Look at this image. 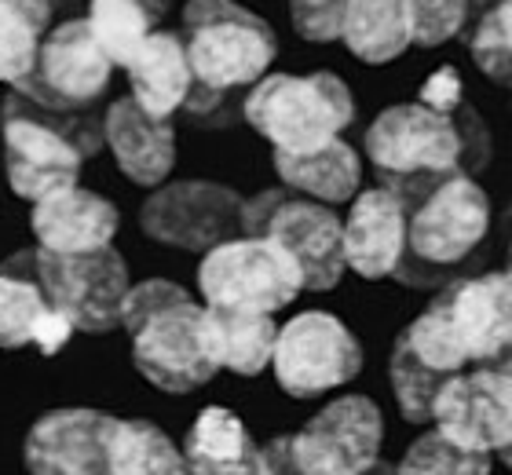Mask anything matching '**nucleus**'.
Masks as SVG:
<instances>
[{
  "mask_svg": "<svg viewBox=\"0 0 512 475\" xmlns=\"http://www.w3.org/2000/svg\"><path fill=\"white\" fill-rule=\"evenodd\" d=\"M403 333L439 373L491 366L512 344V271L450 282Z\"/></svg>",
  "mask_w": 512,
  "mask_h": 475,
  "instance_id": "f257e3e1",
  "label": "nucleus"
},
{
  "mask_svg": "<svg viewBox=\"0 0 512 475\" xmlns=\"http://www.w3.org/2000/svg\"><path fill=\"white\" fill-rule=\"evenodd\" d=\"M395 194L406 201V256L395 275L410 285L454 275L491 231V198L461 169Z\"/></svg>",
  "mask_w": 512,
  "mask_h": 475,
  "instance_id": "f03ea898",
  "label": "nucleus"
},
{
  "mask_svg": "<svg viewBox=\"0 0 512 475\" xmlns=\"http://www.w3.org/2000/svg\"><path fill=\"white\" fill-rule=\"evenodd\" d=\"M183 44L194 70V92L213 99L231 88L256 85L278 52L271 26L238 0H187Z\"/></svg>",
  "mask_w": 512,
  "mask_h": 475,
  "instance_id": "7ed1b4c3",
  "label": "nucleus"
},
{
  "mask_svg": "<svg viewBox=\"0 0 512 475\" xmlns=\"http://www.w3.org/2000/svg\"><path fill=\"white\" fill-rule=\"evenodd\" d=\"M4 271L41 285L48 304L77 333H110L121 326L132 282H128L125 256L114 245L96 253H48L37 245L11 256Z\"/></svg>",
  "mask_w": 512,
  "mask_h": 475,
  "instance_id": "20e7f679",
  "label": "nucleus"
},
{
  "mask_svg": "<svg viewBox=\"0 0 512 475\" xmlns=\"http://www.w3.org/2000/svg\"><path fill=\"white\" fill-rule=\"evenodd\" d=\"M242 114L275 150L308 154L341 139L355 117V99L330 70L308 77L271 74L253 85Z\"/></svg>",
  "mask_w": 512,
  "mask_h": 475,
  "instance_id": "39448f33",
  "label": "nucleus"
},
{
  "mask_svg": "<svg viewBox=\"0 0 512 475\" xmlns=\"http://www.w3.org/2000/svg\"><path fill=\"white\" fill-rule=\"evenodd\" d=\"M366 158L384 187H417L458 172L461 132L443 110L428 103L388 106L366 128Z\"/></svg>",
  "mask_w": 512,
  "mask_h": 475,
  "instance_id": "423d86ee",
  "label": "nucleus"
},
{
  "mask_svg": "<svg viewBox=\"0 0 512 475\" xmlns=\"http://www.w3.org/2000/svg\"><path fill=\"white\" fill-rule=\"evenodd\" d=\"M198 289L209 307L275 315L278 307L300 296L304 275L278 242L242 234L205 253L198 267Z\"/></svg>",
  "mask_w": 512,
  "mask_h": 475,
  "instance_id": "0eeeda50",
  "label": "nucleus"
},
{
  "mask_svg": "<svg viewBox=\"0 0 512 475\" xmlns=\"http://www.w3.org/2000/svg\"><path fill=\"white\" fill-rule=\"evenodd\" d=\"M128 337H132L136 370L169 395L202 388L216 377V370H224L216 355L209 307L194 304L191 296L147 318Z\"/></svg>",
  "mask_w": 512,
  "mask_h": 475,
  "instance_id": "6e6552de",
  "label": "nucleus"
},
{
  "mask_svg": "<svg viewBox=\"0 0 512 475\" xmlns=\"http://www.w3.org/2000/svg\"><path fill=\"white\" fill-rule=\"evenodd\" d=\"M275 380L293 399H315L359 377L363 348L352 329L330 311H304L278 329Z\"/></svg>",
  "mask_w": 512,
  "mask_h": 475,
  "instance_id": "1a4fd4ad",
  "label": "nucleus"
},
{
  "mask_svg": "<svg viewBox=\"0 0 512 475\" xmlns=\"http://www.w3.org/2000/svg\"><path fill=\"white\" fill-rule=\"evenodd\" d=\"M246 198L213 180L161 183L139 209V227L147 238L191 253H209L216 245L242 238Z\"/></svg>",
  "mask_w": 512,
  "mask_h": 475,
  "instance_id": "9d476101",
  "label": "nucleus"
},
{
  "mask_svg": "<svg viewBox=\"0 0 512 475\" xmlns=\"http://www.w3.org/2000/svg\"><path fill=\"white\" fill-rule=\"evenodd\" d=\"M114 63L96 41L88 19H59L44 37L33 74L15 85L26 99L52 110H88L107 92Z\"/></svg>",
  "mask_w": 512,
  "mask_h": 475,
  "instance_id": "9b49d317",
  "label": "nucleus"
},
{
  "mask_svg": "<svg viewBox=\"0 0 512 475\" xmlns=\"http://www.w3.org/2000/svg\"><path fill=\"white\" fill-rule=\"evenodd\" d=\"M0 143H4V176L8 187L26 201H41L55 190L77 187L81 147L41 117L26 114L11 99L0 103Z\"/></svg>",
  "mask_w": 512,
  "mask_h": 475,
  "instance_id": "f8f14e48",
  "label": "nucleus"
},
{
  "mask_svg": "<svg viewBox=\"0 0 512 475\" xmlns=\"http://www.w3.org/2000/svg\"><path fill=\"white\" fill-rule=\"evenodd\" d=\"M436 428L465 450L498 457L512 446V377L502 370H461L436 399Z\"/></svg>",
  "mask_w": 512,
  "mask_h": 475,
  "instance_id": "ddd939ff",
  "label": "nucleus"
},
{
  "mask_svg": "<svg viewBox=\"0 0 512 475\" xmlns=\"http://www.w3.org/2000/svg\"><path fill=\"white\" fill-rule=\"evenodd\" d=\"M381 439V410L366 395H344L322 406L304 432L293 435L300 461L315 475H366L381 461Z\"/></svg>",
  "mask_w": 512,
  "mask_h": 475,
  "instance_id": "4468645a",
  "label": "nucleus"
},
{
  "mask_svg": "<svg viewBox=\"0 0 512 475\" xmlns=\"http://www.w3.org/2000/svg\"><path fill=\"white\" fill-rule=\"evenodd\" d=\"M121 417L70 406L44 413L22 446L30 475H114L110 443Z\"/></svg>",
  "mask_w": 512,
  "mask_h": 475,
  "instance_id": "2eb2a0df",
  "label": "nucleus"
},
{
  "mask_svg": "<svg viewBox=\"0 0 512 475\" xmlns=\"http://www.w3.org/2000/svg\"><path fill=\"white\" fill-rule=\"evenodd\" d=\"M264 238L278 242L293 256V264L304 275V289H315V293L333 289L341 282L344 267H348V260H344V223L322 201L289 194L267 223Z\"/></svg>",
  "mask_w": 512,
  "mask_h": 475,
  "instance_id": "dca6fc26",
  "label": "nucleus"
},
{
  "mask_svg": "<svg viewBox=\"0 0 512 475\" xmlns=\"http://www.w3.org/2000/svg\"><path fill=\"white\" fill-rule=\"evenodd\" d=\"M406 256V201L392 187L363 190L344 220V260L359 278H388Z\"/></svg>",
  "mask_w": 512,
  "mask_h": 475,
  "instance_id": "f3484780",
  "label": "nucleus"
},
{
  "mask_svg": "<svg viewBox=\"0 0 512 475\" xmlns=\"http://www.w3.org/2000/svg\"><path fill=\"white\" fill-rule=\"evenodd\" d=\"M118 209L114 201L99 198L92 190L66 187L48 198L33 201L30 227L37 245L48 253H96L107 249L118 234Z\"/></svg>",
  "mask_w": 512,
  "mask_h": 475,
  "instance_id": "a211bd4d",
  "label": "nucleus"
},
{
  "mask_svg": "<svg viewBox=\"0 0 512 475\" xmlns=\"http://www.w3.org/2000/svg\"><path fill=\"white\" fill-rule=\"evenodd\" d=\"M107 147L136 187H161L176 165V132L169 117H154L128 95L103 114Z\"/></svg>",
  "mask_w": 512,
  "mask_h": 475,
  "instance_id": "6ab92c4d",
  "label": "nucleus"
},
{
  "mask_svg": "<svg viewBox=\"0 0 512 475\" xmlns=\"http://www.w3.org/2000/svg\"><path fill=\"white\" fill-rule=\"evenodd\" d=\"M125 70L128 85H132V99L147 114L172 117L180 106L191 103L194 70L191 59H187V44L176 33H150Z\"/></svg>",
  "mask_w": 512,
  "mask_h": 475,
  "instance_id": "aec40b11",
  "label": "nucleus"
},
{
  "mask_svg": "<svg viewBox=\"0 0 512 475\" xmlns=\"http://www.w3.org/2000/svg\"><path fill=\"white\" fill-rule=\"evenodd\" d=\"M183 457L191 475H264L260 446L227 406H205L187 432Z\"/></svg>",
  "mask_w": 512,
  "mask_h": 475,
  "instance_id": "412c9836",
  "label": "nucleus"
},
{
  "mask_svg": "<svg viewBox=\"0 0 512 475\" xmlns=\"http://www.w3.org/2000/svg\"><path fill=\"white\" fill-rule=\"evenodd\" d=\"M417 8L414 0H348L344 37L348 52L370 66H384L414 44Z\"/></svg>",
  "mask_w": 512,
  "mask_h": 475,
  "instance_id": "4be33fe9",
  "label": "nucleus"
},
{
  "mask_svg": "<svg viewBox=\"0 0 512 475\" xmlns=\"http://www.w3.org/2000/svg\"><path fill=\"white\" fill-rule=\"evenodd\" d=\"M275 172L282 187L300 190L322 205H341L359 194L363 183V161L344 139H333L326 147L308 150V154H286L275 150Z\"/></svg>",
  "mask_w": 512,
  "mask_h": 475,
  "instance_id": "5701e85b",
  "label": "nucleus"
},
{
  "mask_svg": "<svg viewBox=\"0 0 512 475\" xmlns=\"http://www.w3.org/2000/svg\"><path fill=\"white\" fill-rule=\"evenodd\" d=\"M66 0H0V81L22 85Z\"/></svg>",
  "mask_w": 512,
  "mask_h": 475,
  "instance_id": "b1692460",
  "label": "nucleus"
},
{
  "mask_svg": "<svg viewBox=\"0 0 512 475\" xmlns=\"http://www.w3.org/2000/svg\"><path fill=\"white\" fill-rule=\"evenodd\" d=\"M209 322H213L216 355H220L224 370L238 373V377H256L271 366L278 344V326L271 322V315L209 307Z\"/></svg>",
  "mask_w": 512,
  "mask_h": 475,
  "instance_id": "393cba45",
  "label": "nucleus"
},
{
  "mask_svg": "<svg viewBox=\"0 0 512 475\" xmlns=\"http://www.w3.org/2000/svg\"><path fill=\"white\" fill-rule=\"evenodd\" d=\"M165 15L158 0H92L88 4V26L96 33V41L103 44V52L110 55L114 66H128L132 55L143 48L154 22Z\"/></svg>",
  "mask_w": 512,
  "mask_h": 475,
  "instance_id": "a878e982",
  "label": "nucleus"
},
{
  "mask_svg": "<svg viewBox=\"0 0 512 475\" xmlns=\"http://www.w3.org/2000/svg\"><path fill=\"white\" fill-rule=\"evenodd\" d=\"M110 468L114 475H191L183 450L150 421H118Z\"/></svg>",
  "mask_w": 512,
  "mask_h": 475,
  "instance_id": "bb28decb",
  "label": "nucleus"
},
{
  "mask_svg": "<svg viewBox=\"0 0 512 475\" xmlns=\"http://www.w3.org/2000/svg\"><path fill=\"white\" fill-rule=\"evenodd\" d=\"M454 373L432 370L421 355L414 351V344L406 340V333H399L392 344V359H388V380H392L395 406L410 424H428L436 417V399L439 391L447 388V380Z\"/></svg>",
  "mask_w": 512,
  "mask_h": 475,
  "instance_id": "cd10ccee",
  "label": "nucleus"
},
{
  "mask_svg": "<svg viewBox=\"0 0 512 475\" xmlns=\"http://www.w3.org/2000/svg\"><path fill=\"white\" fill-rule=\"evenodd\" d=\"M48 318H52V304L41 293V285L0 271V348L15 351L37 344V333Z\"/></svg>",
  "mask_w": 512,
  "mask_h": 475,
  "instance_id": "c85d7f7f",
  "label": "nucleus"
},
{
  "mask_svg": "<svg viewBox=\"0 0 512 475\" xmlns=\"http://www.w3.org/2000/svg\"><path fill=\"white\" fill-rule=\"evenodd\" d=\"M395 475H491V454L465 450L439 428H428L421 439L410 443Z\"/></svg>",
  "mask_w": 512,
  "mask_h": 475,
  "instance_id": "c756f323",
  "label": "nucleus"
},
{
  "mask_svg": "<svg viewBox=\"0 0 512 475\" xmlns=\"http://www.w3.org/2000/svg\"><path fill=\"white\" fill-rule=\"evenodd\" d=\"M472 59L483 74L512 88V0H498L476 26H472Z\"/></svg>",
  "mask_w": 512,
  "mask_h": 475,
  "instance_id": "7c9ffc66",
  "label": "nucleus"
},
{
  "mask_svg": "<svg viewBox=\"0 0 512 475\" xmlns=\"http://www.w3.org/2000/svg\"><path fill=\"white\" fill-rule=\"evenodd\" d=\"M417 8V37L421 48H439L450 37H458L472 26V0H414Z\"/></svg>",
  "mask_w": 512,
  "mask_h": 475,
  "instance_id": "2f4dec72",
  "label": "nucleus"
},
{
  "mask_svg": "<svg viewBox=\"0 0 512 475\" xmlns=\"http://www.w3.org/2000/svg\"><path fill=\"white\" fill-rule=\"evenodd\" d=\"M289 15H293V30L304 41L326 44L344 37L348 0H289Z\"/></svg>",
  "mask_w": 512,
  "mask_h": 475,
  "instance_id": "473e14b6",
  "label": "nucleus"
},
{
  "mask_svg": "<svg viewBox=\"0 0 512 475\" xmlns=\"http://www.w3.org/2000/svg\"><path fill=\"white\" fill-rule=\"evenodd\" d=\"M180 300H187V289L176 282H165V278H150V282L132 285L125 296L121 326H125L128 333H136L147 318H154L158 311H165V307H172V304H180Z\"/></svg>",
  "mask_w": 512,
  "mask_h": 475,
  "instance_id": "72a5a7b5",
  "label": "nucleus"
},
{
  "mask_svg": "<svg viewBox=\"0 0 512 475\" xmlns=\"http://www.w3.org/2000/svg\"><path fill=\"white\" fill-rule=\"evenodd\" d=\"M260 461H264V475H315L300 461L293 435H275L267 446H260Z\"/></svg>",
  "mask_w": 512,
  "mask_h": 475,
  "instance_id": "f704fd0d",
  "label": "nucleus"
},
{
  "mask_svg": "<svg viewBox=\"0 0 512 475\" xmlns=\"http://www.w3.org/2000/svg\"><path fill=\"white\" fill-rule=\"evenodd\" d=\"M286 198H289V187L286 190H264V194L249 198L246 209H242V234H249V238H264L267 223H271V216H275L278 205H282Z\"/></svg>",
  "mask_w": 512,
  "mask_h": 475,
  "instance_id": "c9c22d12",
  "label": "nucleus"
},
{
  "mask_svg": "<svg viewBox=\"0 0 512 475\" xmlns=\"http://www.w3.org/2000/svg\"><path fill=\"white\" fill-rule=\"evenodd\" d=\"M487 370H502V373H509V377H512V344L502 351V355H498V359L491 362V366H487Z\"/></svg>",
  "mask_w": 512,
  "mask_h": 475,
  "instance_id": "e433bc0d",
  "label": "nucleus"
},
{
  "mask_svg": "<svg viewBox=\"0 0 512 475\" xmlns=\"http://www.w3.org/2000/svg\"><path fill=\"white\" fill-rule=\"evenodd\" d=\"M494 4H498V0H472V26H476V22H480Z\"/></svg>",
  "mask_w": 512,
  "mask_h": 475,
  "instance_id": "4c0bfd02",
  "label": "nucleus"
},
{
  "mask_svg": "<svg viewBox=\"0 0 512 475\" xmlns=\"http://www.w3.org/2000/svg\"><path fill=\"white\" fill-rule=\"evenodd\" d=\"M366 475H395V465H388V461H377V465L370 468Z\"/></svg>",
  "mask_w": 512,
  "mask_h": 475,
  "instance_id": "58836bf2",
  "label": "nucleus"
},
{
  "mask_svg": "<svg viewBox=\"0 0 512 475\" xmlns=\"http://www.w3.org/2000/svg\"><path fill=\"white\" fill-rule=\"evenodd\" d=\"M498 461H502L505 468H512V446H509V450H502V454H498Z\"/></svg>",
  "mask_w": 512,
  "mask_h": 475,
  "instance_id": "ea45409f",
  "label": "nucleus"
},
{
  "mask_svg": "<svg viewBox=\"0 0 512 475\" xmlns=\"http://www.w3.org/2000/svg\"><path fill=\"white\" fill-rule=\"evenodd\" d=\"M509 271H512V253H509Z\"/></svg>",
  "mask_w": 512,
  "mask_h": 475,
  "instance_id": "a19ab883",
  "label": "nucleus"
}]
</instances>
